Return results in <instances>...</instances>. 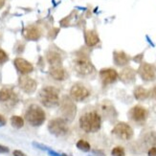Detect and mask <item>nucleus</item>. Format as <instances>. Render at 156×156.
I'll use <instances>...</instances> for the list:
<instances>
[{"mask_svg": "<svg viewBox=\"0 0 156 156\" xmlns=\"http://www.w3.org/2000/svg\"><path fill=\"white\" fill-rule=\"evenodd\" d=\"M6 124V120L5 118L2 116V115H0V126H2Z\"/></svg>", "mask_w": 156, "mask_h": 156, "instance_id": "c85d7f7f", "label": "nucleus"}, {"mask_svg": "<svg viewBox=\"0 0 156 156\" xmlns=\"http://www.w3.org/2000/svg\"><path fill=\"white\" fill-rule=\"evenodd\" d=\"M101 126V116L97 112H87L80 118V126L88 133L97 132Z\"/></svg>", "mask_w": 156, "mask_h": 156, "instance_id": "f257e3e1", "label": "nucleus"}, {"mask_svg": "<svg viewBox=\"0 0 156 156\" xmlns=\"http://www.w3.org/2000/svg\"><path fill=\"white\" fill-rule=\"evenodd\" d=\"M50 73L54 79H56L58 80H62L65 78V73L64 70L60 67V65L58 66H52L50 69Z\"/></svg>", "mask_w": 156, "mask_h": 156, "instance_id": "dca6fc26", "label": "nucleus"}, {"mask_svg": "<svg viewBox=\"0 0 156 156\" xmlns=\"http://www.w3.org/2000/svg\"><path fill=\"white\" fill-rule=\"evenodd\" d=\"M148 156H156V147H151L147 153Z\"/></svg>", "mask_w": 156, "mask_h": 156, "instance_id": "bb28decb", "label": "nucleus"}, {"mask_svg": "<svg viewBox=\"0 0 156 156\" xmlns=\"http://www.w3.org/2000/svg\"><path fill=\"white\" fill-rule=\"evenodd\" d=\"M47 59H48L49 63L52 66L60 65V62H62V58H60V56L58 55V53H55V52L49 53L48 56H47Z\"/></svg>", "mask_w": 156, "mask_h": 156, "instance_id": "aec40b11", "label": "nucleus"}, {"mask_svg": "<svg viewBox=\"0 0 156 156\" xmlns=\"http://www.w3.org/2000/svg\"><path fill=\"white\" fill-rule=\"evenodd\" d=\"M114 62L119 66L126 65L128 62V58L124 52L114 53Z\"/></svg>", "mask_w": 156, "mask_h": 156, "instance_id": "f3484780", "label": "nucleus"}, {"mask_svg": "<svg viewBox=\"0 0 156 156\" xmlns=\"http://www.w3.org/2000/svg\"><path fill=\"white\" fill-rule=\"evenodd\" d=\"M129 116L133 121L138 122V123H140V122H144V121H146V119L147 117V110L143 106L136 105L133 108H131V110L129 111Z\"/></svg>", "mask_w": 156, "mask_h": 156, "instance_id": "1a4fd4ad", "label": "nucleus"}, {"mask_svg": "<svg viewBox=\"0 0 156 156\" xmlns=\"http://www.w3.org/2000/svg\"><path fill=\"white\" fill-rule=\"evenodd\" d=\"M13 155L15 156H26L22 151H13Z\"/></svg>", "mask_w": 156, "mask_h": 156, "instance_id": "cd10ccee", "label": "nucleus"}, {"mask_svg": "<svg viewBox=\"0 0 156 156\" xmlns=\"http://www.w3.org/2000/svg\"><path fill=\"white\" fill-rule=\"evenodd\" d=\"M140 77L146 81H152L156 79V69L155 67L148 63H143L139 68Z\"/></svg>", "mask_w": 156, "mask_h": 156, "instance_id": "6e6552de", "label": "nucleus"}, {"mask_svg": "<svg viewBox=\"0 0 156 156\" xmlns=\"http://www.w3.org/2000/svg\"><path fill=\"white\" fill-rule=\"evenodd\" d=\"M112 133L122 140H130L133 137L132 128L126 123H119L114 126Z\"/></svg>", "mask_w": 156, "mask_h": 156, "instance_id": "39448f33", "label": "nucleus"}, {"mask_svg": "<svg viewBox=\"0 0 156 156\" xmlns=\"http://www.w3.org/2000/svg\"><path fill=\"white\" fill-rule=\"evenodd\" d=\"M19 86L26 93H33L37 88V83L29 77H21L19 79Z\"/></svg>", "mask_w": 156, "mask_h": 156, "instance_id": "9b49d317", "label": "nucleus"}, {"mask_svg": "<svg viewBox=\"0 0 156 156\" xmlns=\"http://www.w3.org/2000/svg\"><path fill=\"white\" fill-rule=\"evenodd\" d=\"M65 101H66V104H65V101H63V104H62V112L63 114L65 115L66 117H73V116H75V109H69V106L72 105V103L68 100V99H66L64 98Z\"/></svg>", "mask_w": 156, "mask_h": 156, "instance_id": "412c9836", "label": "nucleus"}, {"mask_svg": "<svg viewBox=\"0 0 156 156\" xmlns=\"http://www.w3.org/2000/svg\"><path fill=\"white\" fill-rule=\"evenodd\" d=\"M77 147L80 151H84V152H88L90 151V145L88 142L84 141V140H80L77 143Z\"/></svg>", "mask_w": 156, "mask_h": 156, "instance_id": "5701e85b", "label": "nucleus"}, {"mask_svg": "<svg viewBox=\"0 0 156 156\" xmlns=\"http://www.w3.org/2000/svg\"><path fill=\"white\" fill-rule=\"evenodd\" d=\"M40 30L36 26H29L23 30V36L29 40H37L40 37Z\"/></svg>", "mask_w": 156, "mask_h": 156, "instance_id": "ddd939ff", "label": "nucleus"}, {"mask_svg": "<svg viewBox=\"0 0 156 156\" xmlns=\"http://www.w3.org/2000/svg\"><path fill=\"white\" fill-rule=\"evenodd\" d=\"M16 95L10 88H2L0 90V101L1 103H7V101H12L15 99Z\"/></svg>", "mask_w": 156, "mask_h": 156, "instance_id": "2eb2a0df", "label": "nucleus"}, {"mask_svg": "<svg viewBox=\"0 0 156 156\" xmlns=\"http://www.w3.org/2000/svg\"><path fill=\"white\" fill-rule=\"evenodd\" d=\"M25 118L28 121V123L34 126H41L45 121V113L43 109L40 106L32 105L27 109Z\"/></svg>", "mask_w": 156, "mask_h": 156, "instance_id": "7ed1b4c3", "label": "nucleus"}, {"mask_svg": "<svg viewBox=\"0 0 156 156\" xmlns=\"http://www.w3.org/2000/svg\"><path fill=\"white\" fill-rule=\"evenodd\" d=\"M39 100L41 104L47 107L57 106L59 101L58 89L52 86L42 88L41 91L39 92Z\"/></svg>", "mask_w": 156, "mask_h": 156, "instance_id": "f03ea898", "label": "nucleus"}, {"mask_svg": "<svg viewBox=\"0 0 156 156\" xmlns=\"http://www.w3.org/2000/svg\"><path fill=\"white\" fill-rule=\"evenodd\" d=\"M7 60H8V56H7V54L2 49H0V64L6 62Z\"/></svg>", "mask_w": 156, "mask_h": 156, "instance_id": "393cba45", "label": "nucleus"}, {"mask_svg": "<svg viewBox=\"0 0 156 156\" xmlns=\"http://www.w3.org/2000/svg\"><path fill=\"white\" fill-rule=\"evenodd\" d=\"M99 37L95 31L85 32V42L88 46H95L99 42Z\"/></svg>", "mask_w": 156, "mask_h": 156, "instance_id": "4468645a", "label": "nucleus"}, {"mask_svg": "<svg viewBox=\"0 0 156 156\" xmlns=\"http://www.w3.org/2000/svg\"><path fill=\"white\" fill-rule=\"evenodd\" d=\"M100 77H101V81H103L105 84H109V83H114V81L118 79V73L114 69L106 68V69L101 70Z\"/></svg>", "mask_w": 156, "mask_h": 156, "instance_id": "9d476101", "label": "nucleus"}, {"mask_svg": "<svg viewBox=\"0 0 156 156\" xmlns=\"http://www.w3.org/2000/svg\"><path fill=\"white\" fill-rule=\"evenodd\" d=\"M134 96L139 101L146 100L148 97V91L147 89H145L144 87L138 86L135 88V90H134Z\"/></svg>", "mask_w": 156, "mask_h": 156, "instance_id": "6ab92c4d", "label": "nucleus"}, {"mask_svg": "<svg viewBox=\"0 0 156 156\" xmlns=\"http://www.w3.org/2000/svg\"><path fill=\"white\" fill-rule=\"evenodd\" d=\"M70 94L73 100L77 101H81L89 96V91L84 85L80 83H76L72 86Z\"/></svg>", "mask_w": 156, "mask_h": 156, "instance_id": "0eeeda50", "label": "nucleus"}, {"mask_svg": "<svg viewBox=\"0 0 156 156\" xmlns=\"http://www.w3.org/2000/svg\"><path fill=\"white\" fill-rule=\"evenodd\" d=\"M121 79L122 80L126 81V83H131L135 80V73L132 69L126 68L121 73Z\"/></svg>", "mask_w": 156, "mask_h": 156, "instance_id": "a211bd4d", "label": "nucleus"}, {"mask_svg": "<svg viewBox=\"0 0 156 156\" xmlns=\"http://www.w3.org/2000/svg\"><path fill=\"white\" fill-rule=\"evenodd\" d=\"M4 4H5V0H0V9L4 6Z\"/></svg>", "mask_w": 156, "mask_h": 156, "instance_id": "7c9ffc66", "label": "nucleus"}, {"mask_svg": "<svg viewBox=\"0 0 156 156\" xmlns=\"http://www.w3.org/2000/svg\"><path fill=\"white\" fill-rule=\"evenodd\" d=\"M15 66L16 68L21 73V74H29L31 73L33 70H34V67L33 65L29 62L25 60L24 58H17L15 59Z\"/></svg>", "mask_w": 156, "mask_h": 156, "instance_id": "f8f14e48", "label": "nucleus"}, {"mask_svg": "<svg viewBox=\"0 0 156 156\" xmlns=\"http://www.w3.org/2000/svg\"><path fill=\"white\" fill-rule=\"evenodd\" d=\"M49 131L55 135V136H64V135L68 132V126H67L66 122L63 119H54L50 121L48 125Z\"/></svg>", "mask_w": 156, "mask_h": 156, "instance_id": "20e7f679", "label": "nucleus"}, {"mask_svg": "<svg viewBox=\"0 0 156 156\" xmlns=\"http://www.w3.org/2000/svg\"><path fill=\"white\" fill-rule=\"evenodd\" d=\"M62 156H67V155H65V154H62Z\"/></svg>", "mask_w": 156, "mask_h": 156, "instance_id": "2f4dec72", "label": "nucleus"}, {"mask_svg": "<svg viewBox=\"0 0 156 156\" xmlns=\"http://www.w3.org/2000/svg\"><path fill=\"white\" fill-rule=\"evenodd\" d=\"M152 95H153V97L156 99V86L153 88V90H152Z\"/></svg>", "mask_w": 156, "mask_h": 156, "instance_id": "c756f323", "label": "nucleus"}, {"mask_svg": "<svg viewBox=\"0 0 156 156\" xmlns=\"http://www.w3.org/2000/svg\"><path fill=\"white\" fill-rule=\"evenodd\" d=\"M112 156H125V151L123 147H114L112 151H111Z\"/></svg>", "mask_w": 156, "mask_h": 156, "instance_id": "b1692460", "label": "nucleus"}, {"mask_svg": "<svg viewBox=\"0 0 156 156\" xmlns=\"http://www.w3.org/2000/svg\"><path fill=\"white\" fill-rule=\"evenodd\" d=\"M11 124L13 127L20 128L24 126V120L19 116H12L11 118Z\"/></svg>", "mask_w": 156, "mask_h": 156, "instance_id": "4be33fe9", "label": "nucleus"}, {"mask_svg": "<svg viewBox=\"0 0 156 156\" xmlns=\"http://www.w3.org/2000/svg\"><path fill=\"white\" fill-rule=\"evenodd\" d=\"M7 152H9V148L5 146L0 145V153H7Z\"/></svg>", "mask_w": 156, "mask_h": 156, "instance_id": "a878e982", "label": "nucleus"}, {"mask_svg": "<svg viewBox=\"0 0 156 156\" xmlns=\"http://www.w3.org/2000/svg\"><path fill=\"white\" fill-rule=\"evenodd\" d=\"M75 69L80 75H89L94 71V67L87 58L81 57L75 60Z\"/></svg>", "mask_w": 156, "mask_h": 156, "instance_id": "423d86ee", "label": "nucleus"}]
</instances>
